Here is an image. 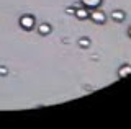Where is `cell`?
<instances>
[{
	"label": "cell",
	"mask_w": 131,
	"mask_h": 129,
	"mask_svg": "<svg viewBox=\"0 0 131 129\" xmlns=\"http://www.w3.org/2000/svg\"><path fill=\"white\" fill-rule=\"evenodd\" d=\"M35 25H36V20H35L33 15H21V17H20V26H21L23 30L30 31V30L35 28Z\"/></svg>",
	"instance_id": "obj_1"
},
{
	"label": "cell",
	"mask_w": 131,
	"mask_h": 129,
	"mask_svg": "<svg viewBox=\"0 0 131 129\" xmlns=\"http://www.w3.org/2000/svg\"><path fill=\"white\" fill-rule=\"evenodd\" d=\"M89 18H92V21H93V23H97V25H102V23H105V21H106V15H105L102 10H98V8L92 10V13H90V17H89Z\"/></svg>",
	"instance_id": "obj_2"
},
{
	"label": "cell",
	"mask_w": 131,
	"mask_h": 129,
	"mask_svg": "<svg viewBox=\"0 0 131 129\" xmlns=\"http://www.w3.org/2000/svg\"><path fill=\"white\" fill-rule=\"evenodd\" d=\"M80 2H82V5L89 10H95L102 5V0H80Z\"/></svg>",
	"instance_id": "obj_3"
},
{
	"label": "cell",
	"mask_w": 131,
	"mask_h": 129,
	"mask_svg": "<svg viewBox=\"0 0 131 129\" xmlns=\"http://www.w3.org/2000/svg\"><path fill=\"white\" fill-rule=\"evenodd\" d=\"M125 18H126V15H125L123 10H113L112 11V20H113V21L121 23V21H125Z\"/></svg>",
	"instance_id": "obj_4"
},
{
	"label": "cell",
	"mask_w": 131,
	"mask_h": 129,
	"mask_svg": "<svg viewBox=\"0 0 131 129\" xmlns=\"http://www.w3.org/2000/svg\"><path fill=\"white\" fill-rule=\"evenodd\" d=\"M74 15H75L79 20H87L90 17V11H89V8H85V7H84V8H77Z\"/></svg>",
	"instance_id": "obj_5"
},
{
	"label": "cell",
	"mask_w": 131,
	"mask_h": 129,
	"mask_svg": "<svg viewBox=\"0 0 131 129\" xmlns=\"http://www.w3.org/2000/svg\"><path fill=\"white\" fill-rule=\"evenodd\" d=\"M51 31H52V28H51V25H49V23H41L39 28H38V33H39L41 36H48Z\"/></svg>",
	"instance_id": "obj_6"
},
{
	"label": "cell",
	"mask_w": 131,
	"mask_h": 129,
	"mask_svg": "<svg viewBox=\"0 0 131 129\" xmlns=\"http://www.w3.org/2000/svg\"><path fill=\"white\" fill-rule=\"evenodd\" d=\"M131 74V66H123L120 70H118V77H126V75H129Z\"/></svg>",
	"instance_id": "obj_7"
},
{
	"label": "cell",
	"mask_w": 131,
	"mask_h": 129,
	"mask_svg": "<svg viewBox=\"0 0 131 129\" xmlns=\"http://www.w3.org/2000/svg\"><path fill=\"white\" fill-rule=\"evenodd\" d=\"M79 46L84 47V49H87V47L90 46V39H89V38H80V39H79Z\"/></svg>",
	"instance_id": "obj_8"
},
{
	"label": "cell",
	"mask_w": 131,
	"mask_h": 129,
	"mask_svg": "<svg viewBox=\"0 0 131 129\" xmlns=\"http://www.w3.org/2000/svg\"><path fill=\"white\" fill-rule=\"evenodd\" d=\"M66 13H69V15H72V13H75V8H72V7H69L67 10H66Z\"/></svg>",
	"instance_id": "obj_9"
},
{
	"label": "cell",
	"mask_w": 131,
	"mask_h": 129,
	"mask_svg": "<svg viewBox=\"0 0 131 129\" xmlns=\"http://www.w3.org/2000/svg\"><path fill=\"white\" fill-rule=\"evenodd\" d=\"M7 74H8V70L5 67H0V75H7Z\"/></svg>",
	"instance_id": "obj_10"
},
{
	"label": "cell",
	"mask_w": 131,
	"mask_h": 129,
	"mask_svg": "<svg viewBox=\"0 0 131 129\" xmlns=\"http://www.w3.org/2000/svg\"><path fill=\"white\" fill-rule=\"evenodd\" d=\"M128 34H129V38H131V26H129V30H128Z\"/></svg>",
	"instance_id": "obj_11"
}]
</instances>
